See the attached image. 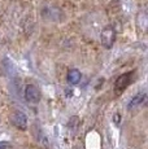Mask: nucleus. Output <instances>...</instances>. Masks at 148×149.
<instances>
[{"mask_svg":"<svg viewBox=\"0 0 148 149\" xmlns=\"http://www.w3.org/2000/svg\"><path fill=\"white\" fill-rule=\"evenodd\" d=\"M100 40L103 47L107 48V49H110L113 47V44L116 42V30L113 29V26H105L101 30Z\"/></svg>","mask_w":148,"mask_h":149,"instance_id":"f257e3e1","label":"nucleus"},{"mask_svg":"<svg viewBox=\"0 0 148 149\" xmlns=\"http://www.w3.org/2000/svg\"><path fill=\"white\" fill-rule=\"evenodd\" d=\"M10 123L18 130L25 131L27 128V117L22 111H16L12 117H10Z\"/></svg>","mask_w":148,"mask_h":149,"instance_id":"f03ea898","label":"nucleus"},{"mask_svg":"<svg viewBox=\"0 0 148 149\" xmlns=\"http://www.w3.org/2000/svg\"><path fill=\"white\" fill-rule=\"evenodd\" d=\"M25 99L29 102H39L40 100V91L36 86L34 84H27L25 88Z\"/></svg>","mask_w":148,"mask_h":149,"instance_id":"7ed1b4c3","label":"nucleus"},{"mask_svg":"<svg viewBox=\"0 0 148 149\" xmlns=\"http://www.w3.org/2000/svg\"><path fill=\"white\" fill-rule=\"evenodd\" d=\"M131 75H133V73H125L118 77L117 81H116V84H114L116 92H122V91L130 84V82H131Z\"/></svg>","mask_w":148,"mask_h":149,"instance_id":"20e7f679","label":"nucleus"},{"mask_svg":"<svg viewBox=\"0 0 148 149\" xmlns=\"http://www.w3.org/2000/svg\"><path fill=\"white\" fill-rule=\"evenodd\" d=\"M66 79H68V82H69L70 84L75 86V84H78V83L81 82L82 74H81V71H79L78 69H70V70L68 71Z\"/></svg>","mask_w":148,"mask_h":149,"instance_id":"39448f33","label":"nucleus"},{"mask_svg":"<svg viewBox=\"0 0 148 149\" xmlns=\"http://www.w3.org/2000/svg\"><path fill=\"white\" fill-rule=\"evenodd\" d=\"M146 92H140V93H138L136 96H134L133 97V100L130 101V104H129V109H134V108H136V107H139L140 104H143L144 101H146Z\"/></svg>","mask_w":148,"mask_h":149,"instance_id":"423d86ee","label":"nucleus"},{"mask_svg":"<svg viewBox=\"0 0 148 149\" xmlns=\"http://www.w3.org/2000/svg\"><path fill=\"white\" fill-rule=\"evenodd\" d=\"M8 144L5 141H0V149H7Z\"/></svg>","mask_w":148,"mask_h":149,"instance_id":"0eeeda50","label":"nucleus"},{"mask_svg":"<svg viewBox=\"0 0 148 149\" xmlns=\"http://www.w3.org/2000/svg\"><path fill=\"white\" fill-rule=\"evenodd\" d=\"M114 122L119 123V114H116V116H114Z\"/></svg>","mask_w":148,"mask_h":149,"instance_id":"6e6552de","label":"nucleus"},{"mask_svg":"<svg viewBox=\"0 0 148 149\" xmlns=\"http://www.w3.org/2000/svg\"><path fill=\"white\" fill-rule=\"evenodd\" d=\"M74 149H75V148H74Z\"/></svg>","mask_w":148,"mask_h":149,"instance_id":"1a4fd4ad","label":"nucleus"}]
</instances>
